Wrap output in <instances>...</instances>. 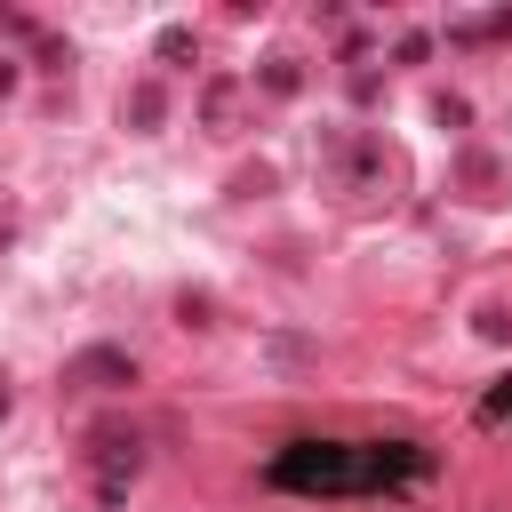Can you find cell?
I'll list each match as a JSON object with an SVG mask.
<instances>
[{
	"label": "cell",
	"mask_w": 512,
	"mask_h": 512,
	"mask_svg": "<svg viewBox=\"0 0 512 512\" xmlns=\"http://www.w3.org/2000/svg\"><path fill=\"white\" fill-rule=\"evenodd\" d=\"M400 472H416V456H384V448H368V456H336V448H296V456H280V480H288V488H384V480H400Z\"/></svg>",
	"instance_id": "obj_1"
}]
</instances>
